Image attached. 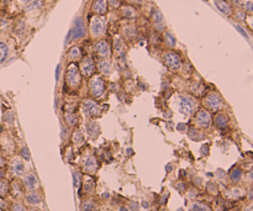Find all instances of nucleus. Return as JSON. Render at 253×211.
<instances>
[{"instance_id":"nucleus-1","label":"nucleus","mask_w":253,"mask_h":211,"mask_svg":"<svg viewBox=\"0 0 253 211\" xmlns=\"http://www.w3.org/2000/svg\"><path fill=\"white\" fill-rule=\"evenodd\" d=\"M65 80L68 83V85L70 88H78L80 85V82H81V75H80V72L78 69V67L72 63L68 69H67V74H65Z\"/></svg>"},{"instance_id":"nucleus-2","label":"nucleus","mask_w":253,"mask_h":211,"mask_svg":"<svg viewBox=\"0 0 253 211\" xmlns=\"http://www.w3.org/2000/svg\"><path fill=\"white\" fill-rule=\"evenodd\" d=\"M90 93L94 98H100L104 95V91H105V84H104V80L100 78V77H93V79L90 80Z\"/></svg>"},{"instance_id":"nucleus-3","label":"nucleus","mask_w":253,"mask_h":211,"mask_svg":"<svg viewBox=\"0 0 253 211\" xmlns=\"http://www.w3.org/2000/svg\"><path fill=\"white\" fill-rule=\"evenodd\" d=\"M163 61H164V63L168 67H169L171 69H173V70H177L180 67V63H182L179 54L176 53V52H167V53H164L163 54Z\"/></svg>"},{"instance_id":"nucleus-4","label":"nucleus","mask_w":253,"mask_h":211,"mask_svg":"<svg viewBox=\"0 0 253 211\" xmlns=\"http://www.w3.org/2000/svg\"><path fill=\"white\" fill-rule=\"evenodd\" d=\"M72 34V40H79L87 35V30L84 26V21L81 18H77L74 21V27L70 30Z\"/></svg>"},{"instance_id":"nucleus-5","label":"nucleus","mask_w":253,"mask_h":211,"mask_svg":"<svg viewBox=\"0 0 253 211\" xmlns=\"http://www.w3.org/2000/svg\"><path fill=\"white\" fill-rule=\"evenodd\" d=\"M105 30V22L100 18H94L90 21V32L93 36H100L104 34Z\"/></svg>"},{"instance_id":"nucleus-6","label":"nucleus","mask_w":253,"mask_h":211,"mask_svg":"<svg viewBox=\"0 0 253 211\" xmlns=\"http://www.w3.org/2000/svg\"><path fill=\"white\" fill-rule=\"evenodd\" d=\"M205 105L212 111H217L221 106V98L217 94H210L205 99Z\"/></svg>"},{"instance_id":"nucleus-7","label":"nucleus","mask_w":253,"mask_h":211,"mask_svg":"<svg viewBox=\"0 0 253 211\" xmlns=\"http://www.w3.org/2000/svg\"><path fill=\"white\" fill-rule=\"evenodd\" d=\"M84 110H85V114L89 115V116H97L101 111L99 105L94 100H90V99L84 101Z\"/></svg>"},{"instance_id":"nucleus-8","label":"nucleus","mask_w":253,"mask_h":211,"mask_svg":"<svg viewBox=\"0 0 253 211\" xmlns=\"http://www.w3.org/2000/svg\"><path fill=\"white\" fill-rule=\"evenodd\" d=\"M81 72L85 77H90L94 74L95 72V63L90 57L84 58V61L81 62Z\"/></svg>"},{"instance_id":"nucleus-9","label":"nucleus","mask_w":253,"mask_h":211,"mask_svg":"<svg viewBox=\"0 0 253 211\" xmlns=\"http://www.w3.org/2000/svg\"><path fill=\"white\" fill-rule=\"evenodd\" d=\"M179 106H180V111L183 114H185V115H190L194 111V102H193L192 99H189L187 96H182L180 98Z\"/></svg>"},{"instance_id":"nucleus-10","label":"nucleus","mask_w":253,"mask_h":211,"mask_svg":"<svg viewBox=\"0 0 253 211\" xmlns=\"http://www.w3.org/2000/svg\"><path fill=\"white\" fill-rule=\"evenodd\" d=\"M196 122L199 124V126H201L203 129H208L211 124V117L210 114L206 110H200L196 115Z\"/></svg>"},{"instance_id":"nucleus-11","label":"nucleus","mask_w":253,"mask_h":211,"mask_svg":"<svg viewBox=\"0 0 253 211\" xmlns=\"http://www.w3.org/2000/svg\"><path fill=\"white\" fill-rule=\"evenodd\" d=\"M95 51L100 57H108L110 54V46L106 41H99L95 45Z\"/></svg>"},{"instance_id":"nucleus-12","label":"nucleus","mask_w":253,"mask_h":211,"mask_svg":"<svg viewBox=\"0 0 253 211\" xmlns=\"http://www.w3.org/2000/svg\"><path fill=\"white\" fill-rule=\"evenodd\" d=\"M108 0H95L93 4V10L100 15H104L108 11Z\"/></svg>"},{"instance_id":"nucleus-13","label":"nucleus","mask_w":253,"mask_h":211,"mask_svg":"<svg viewBox=\"0 0 253 211\" xmlns=\"http://www.w3.org/2000/svg\"><path fill=\"white\" fill-rule=\"evenodd\" d=\"M24 183H25V186L29 189V190H35L38 185L37 183V178L34 175V174H27L24 179Z\"/></svg>"},{"instance_id":"nucleus-14","label":"nucleus","mask_w":253,"mask_h":211,"mask_svg":"<svg viewBox=\"0 0 253 211\" xmlns=\"http://www.w3.org/2000/svg\"><path fill=\"white\" fill-rule=\"evenodd\" d=\"M215 5H216L217 9H219L221 13H223L225 15H230L231 11H232L230 4H228L227 2H225V0H215Z\"/></svg>"},{"instance_id":"nucleus-15","label":"nucleus","mask_w":253,"mask_h":211,"mask_svg":"<svg viewBox=\"0 0 253 211\" xmlns=\"http://www.w3.org/2000/svg\"><path fill=\"white\" fill-rule=\"evenodd\" d=\"M215 124H216V126L217 127H220V129H225L227 125H228V117H227V115H225V114H217L216 116H215Z\"/></svg>"},{"instance_id":"nucleus-16","label":"nucleus","mask_w":253,"mask_h":211,"mask_svg":"<svg viewBox=\"0 0 253 211\" xmlns=\"http://www.w3.org/2000/svg\"><path fill=\"white\" fill-rule=\"evenodd\" d=\"M85 169L88 170V172H90V173H94V172H97V169H98V162H97V158L95 157H89L87 161H85Z\"/></svg>"},{"instance_id":"nucleus-17","label":"nucleus","mask_w":253,"mask_h":211,"mask_svg":"<svg viewBox=\"0 0 253 211\" xmlns=\"http://www.w3.org/2000/svg\"><path fill=\"white\" fill-rule=\"evenodd\" d=\"M11 168H13V170H14V173H15L16 175H22L24 172H25V167H24L22 162L19 161V159H15V161L13 162Z\"/></svg>"},{"instance_id":"nucleus-18","label":"nucleus","mask_w":253,"mask_h":211,"mask_svg":"<svg viewBox=\"0 0 253 211\" xmlns=\"http://www.w3.org/2000/svg\"><path fill=\"white\" fill-rule=\"evenodd\" d=\"M87 131L92 137H97L99 135V125L97 122H89L87 125Z\"/></svg>"},{"instance_id":"nucleus-19","label":"nucleus","mask_w":253,"mask_h":211,"mask_svg":"<svg viewBox=\"0 0 253 211\" xmlns=\"http://www.w3.org/2000/svg\"><path fill=\"white\" fill-rule=\"evenodd\" d=\"M98 67H99V70H100L101 73H104V74H108V73L110 72V69H111V64H110V62L106 61V59L99 61Z\"/></svg>"},{"instance_id":"nucleus-20","label":"nucleus","mask_w":253,"mask_h":211,"mask_svg":"<svg viewBox=\"0 0 253 211\" xmlns=\"http://www.w3.org/2000/svg\"><path fill=\"white\" fill-rule=\"evenodd\" d=\"M26 201H27L29 204H31V205H37V204H40L41 199H40L38 194L34 191V193H30V194L26 195Z\"/></svg>"},{"instance_id":"nucleus-21","label":"nucleus","mask_w":253,"mask_h":211,"mask_svg":"<svg viewBox=\"0 0 253 211\" xmlns=\"http://www.w3.org/2000/svg\"><path fill=\"white\" fill-rule=\"evenodd\" d=\"M8 53H9V48L5 43L3 42H0V63H3L6 57H8Z\"/></svg>"},{"instance_id":"nucleus-22","label":"nucleus","mask_w":253,"mask_h":211,"mask_svg":"<svg viewBox=\"0 0 253 211\" xmlns=\"http://www.w3.org/2000/svg\"><path fill=\"white\" fill-rule=\"evenodd\" d=\"M95 207H97V205L93 200H85L81 204V210L83 211H94Z\"/></svg>"},{"instance_id":"nucleus-23","label":"nucleus","mask_w":253,"mask_h":211,"mask_svg":"<svg viewBox=\"0 0 253 211\" xmlns=\"http://www.w3.org/2000/svg\"><path fill=\"white\" fill-rule=\"evenodd\" d=\"M164 40H165V43L169 46V47H176L177 41H176V37H174L172 34L165 32V34H164Z\"/></svg>"},{"instance_id":"nucleus-24","label":"nucleus","mask_w":253,"mask_h":211,"mask_svg":"<svg viewBox=\"0 0 253 211\" xmlns=\"http://www.w3.org/2000/svg\"><path fill=\"white\" fill-rule=\"evenodd\" d=\"M65 121L68 122V125H70V126H74L77 122H78V119H77V116L73 114V113H70V111H68L67 114H65Z\"/></svg>"},{"instance_id":"nucleus-25","label":"nucleus","mask_w":253,"mask_h":211,"mask_svg":"<svg viewBox=\"0 0 253 211\" xmlns=\"http://www.w3.org/2000/svg\"><path fill=\"white\" fill-rule=\"evenodd\" d=\"M193 211H211L210 207L205 204H200V202H196L193 205Z\"/></svg>"},{"instance_id":"nucleus-26","label":"nucleus","mask_w":253,"mask_h":211,"mask_svg":"<svg viewBox=\"0 0 253 211\" xmlns=\"http://www.w3.org/2000/svg\"><path fill=\"white\" fill-rule=\"evenodd\" d=\"M241 177H242V172L239 169H233L230 174V178L232 181H238L241 179Z\"/></svg>"},{"instance_id":"nucleus-27","label":"nucleus","mask_w":253,"mask_h":211,"mask_svg":"<svg viewBox=\"0 0 253 211\" xmlns=\"http://www.w3.org/2000/svg\"><path fill=\"white\" fill-rule=\"evenodd\" d=\"M94 185H95V183H94V180L93 179H90L89 177L87 178V180H85V184H84V190L85 191H92L93 189H94Z\"/></svg>"},{"instance_id":"nucleus-28","label":"nucleus","mask_w":253,"mask_h":211,"mask_svg":"<svg viewBox=\"0 0 253 211\" xmlns=\"http://www.w3.org/2000/svg\"><path fill=\"white\" fill-rule=\"evenodd\" d=\"M122 13H124V15H125L126 18H130V19H132V18H135V15H136V13H135V10H133L132 8H130V6H126V8H124V10H122Z\"/></svg>"},{"instance_id":"nucleus-29","label":"nucleus","mask_w":253,"mask_h":211,"mask_svg":"<svg viewBox=\"0 0 253 211\" xmlns=\"http://www.w3.org/2000/svg\"><path fill=\"white\" fill-rule=\"evenodd\" d=\"M69 58L70 59H77L79 56H80V50L78 48V47H73L70 51H69Z\"/></svg>"},{"instance_id":"nucleus-30","label":"nucleus","mask_w":253,"mask_h":211,"mask_svg":"<svg viewBox=\"0 0 253 211\" xmlns=\"http://www.w3.org/2000/svg\"><path fill=\"white\" fill-rule=\"evenodd\" d=\"M9 190V186H8V183L5 180H0V195H5Z\"/></svg>"},{"instance_id":"nucleus-31","label":"nucleus","mask_w":253,"mask_h":211,"mask_svg":"<svg viewBox=\"0 0 253 211\" xmlns=\"http://www.w3.org/2000/svg\"><path fill=\"white\" fill-rule=\"evenodd\" d=\"M162 20H163L162 13L159 10H156L153 13V21H154V24H159V22H162Z\"/></svg>"},{"instance_id":"nucleus-32","label":"nucleus","mask_w":253,"mask_h":211,"mask_svg":"<svg viewBox=\"0 0 253 211\" xmlns=\"http://www.w3.org/2000/svg\"><path fill=\"white\" fill-rule=\"evenodd\" d=\"M21 156L26 159V161H30V158H31V154H30V151H29V148L27 147H22L21 148Z\"/></svg>"},{"instance_id":"nucleus-33","label":"nucleus","mask_w":253,"mask_h":211,"mask_svg":"<svg viewBox=\"0 0 253 211\" xmlns=\"http://www.w3.org/2000/svg\"><path fill=\"white\" fill-rule=\"evenodd\" d=\"M73 179H74V186L75 188H79L80 186V174L78 172H74L73 173Z\"/></svg>"},{"instance_id":"nucleus-34","label":"nucleus","mask_w":253,"mask_h":211,"mask_svg":"<svg viewBox=\"0 0 253 211\" xmlns=\"http://www.w3.org/2000/svg\"><path fill=\"white\" fill-rule=\"evenodd\" d=\"M73 141H74L75 143H81V142L84 141V137H83V135H81L80 132H75L74 136H73Z\"/></svg>"},{"instance_id":"nucleus-35","label":"nucleus","mask_w":253,"mask_h":211,"mask_svg":"<svg viewBox=\"0 0 253 211\" xmlns=\"http://www.w3.org/2000/svg\"><path fill=\"white\" fill-rule=\"evenodd\" d=\"M13 211H26V209L21 204H14L13 205Z\"/></svg>"},{"instance_id":"nucleus-36","label":"nucleus","mask_w":253,"mask_h":211,"mask_svg":"<svg viewBox=\"0 0 253 211\" xmlns=\"http://www.w3.org/2000/svg\"><path fill=\"white\" fill-rule=\"evenodd\" d=\"M4 117H5V121H6V122H13V120H14V115H13L11 111H8Z\"/></svg>"},{"instance_id":"nucleus-37","label":"nucleus","mask_w":253,"mask_h":211,"mask_svg":"<svg viewBox=\"0 0 253 211\" xmlns=\"http://www.w3.org/2000/svg\"><path fill=\"white\" fill-rule=\"evenodd\" d=\"M246 10L247 11H249V13H252L253 11V2H248V3H246Z\"/></svg>"},{"instance_id":"nucleus-38","label":"nucleus","mask_w":253,"mask_h":211,"mask_svg":"<svg viewBox=\"0 0 253 211\" xmlns=\"http://www.w3.org/2000/svg\"><path fill=\"white\" fill-rule=\"evenodd\" d=\"M41 4H42L41 2H35V3L32 4V5H30V6H27V8H26V10H30V9H35V8H38V6L41 5Z\"/></svg>"},{"instance_id":"nucleus-39","label":"nucleus","mask_w":253,"mask_h":211,"mask_svg":"<svg viewBox=\"0 0 253 211\" xmlns=\"http://www.w3.org/2000/svg\"><path fill=\"white\" fill-rule=\"evenodd\" d=\"M236 29H237V30H238V31L241 32V35H242V36L247 37V34H246V31H244V30H243V29H242L241 26H238V25H237V26H236Z\"/></svg>"},{"instance_id":"nucleus-40","label":"nucleus","mask_w":253,"mask_h":211,"mask_svg":"<svg viewBox=\"0 0 253 211\" xmlns=\"http://www.w3.org/2000/svg\"><path fill=\"white\" fill-rule=\"evenodd\" d=\"M177 189H178L179 191H184V190H185V184H184V183L178 184V185H177Z\"/></svg>"},{"instance_id":"nucleus-41","label":"nucleus","mask_w":253,"mask_h":211,"mask_svg":"<svg viewBox=\"0 0 253 211\" xmlns=\"http://www.w3.org/2000/svg\"><path fill=\"white\" fill-rule=\"evenodd\" d=\"M201 153L203 154H208L209 153V146H203L201 147Z\"/></svg>"},{"instance_id":"nucleus-42","label":"nucleus","mask_w":253,"mask_h":211,"mask_svg":"<svg viewBox=\"0 0 253 211\" xmlns=\"http://www.w3.org/2000/svg\"><path fill=\"white\" fill-rule=\"evenodd\" d=\"M14 188H15V191H18L19 194L21 193V189H20V185L18 183H14Z\"/></svg>"},{"instance_id":"nucleus-43","label":"nucleus","mask_w":253,"mask_h":211,"mask_svg":"<svg viewBox=\"0 0 253 211\" xmlns=\"http://www.w3.org/2000/svg\"><path fill=\"white\" fill-rule=\"evenodd\" d=\"M131 206H132L131 209H132L133 211H137V210H138V205H137V204H135V202H132V204H131Z\"/></svg>"},{"instance_id":"nucleus-44","label":"nucleus","mask_w":253,"mask_h":211,"mask_svg":"<svg viewBox=\"0 0 253 211\" xmlns=\"http://www.w3.org/2000/svg\"><path fill=\"white\" fill-rule=\"evenodd\" d=\"M59 69H61V66H58L57 67V70H56V79L58 80V78H59Z\"/></svg>"},{"instance_id":"nucleus-45","label":"nucleus","mask_w":253,"mask_h":211,"mask_svg":"<svg viewBox=\"0 0 253 211\" xmlns=\"http://www.w3.org/2000/svg\"><path fill=\"white\" fill-rule=\"evenodd\" d=\"M184 129H185V125H183V124H179V125H178V130H179V131H183Z\"/></svg>"},{"instance_id":"nucleus-46","label":"nucleus","mask_w":253,"mask_h":211,"mask_svg":"<svg viewBox=\"0 0 253 211\" xmlns=\"http://www.w3.org/2000/svg\"><path fill=\"white\" fill-rule=\"evenodd\" d=\"M167 196H168V194H165V195L162 196V204H165V202H167Z\"/></svg>"},{"instance_id":"nucleus-47","label":"nucleus","mask_w":253,"mask_h":211,"mask_svg":"<svg viewBox=\"0 0 253 211\" xmlns=\"http://www.w3.org/2000/svg\"><path fill=\"white\" fill-rule=\"evenodd\" d=\"M165 168H167V172H171V170H172V165H171V164H168Z\"/></svg>"},{"instance_id":"nucleus-48","label":"nucleus","mask_w":253,"mask_h":211,"mask_svg":"<svg viewBox=\"0 0 253 211\" xmlns=\"http://www.w3.org/2000/svg\"><path fill=\"white\" fill-rule=\"evenodd\" d=\"M4 175H5L4 170H0V178H4Z\"/></svg>"},{"instance_id":"nucleus-49","label":"nucleus","mask_w":253,"mask_h":211,"mask_svg":"<svg viewBox=\"0 0 253 211\" xmlns=\"http://www.w3.org/2000/svg\"><path fill=\"white\" fill-rule=\"evenodd\" d=\"M142 205H143V206H144V207H148V205H149V204H148V202H147V201H144V202H143V204H142Z\"/></svg>"},{"instance_id":"nucleus-50","label":"nucleus","mask_w":253,"mask_h":211,"mask_svg":"<svg viewBox=\"0 0 253 211\" xmlns=\"http://www.w3.org/2000/svg\"><path fill=\"white\" fill-rule=\"evenodd\" d=\"M120 211H127V209H126L125 206H121V209H120Z\"/></svg>"},{"instance_id":"nucleus-51","label":"nucleus","mask_w":253,"mask_h":211,"mask_svg":"<svg viewBox=\"0 0 253 211\" xmlns=\"http://www.w3.org/2000/svg\"><path fill=\"white\" fill-rule=\"evenodd\" d=\"M22 3H30V2H32V0H21Z\"/></svg>"},{"instance_id":"nucleus-52","label":"nucleus","mask_w":253,"mask_h":211,"mask_svg":"<svg viewBox=\"0 0 253 211\" xmlns=\"http://www.w3.org/2000/svg\"><path fill=\"white\" fill-rule=\"evenodd\" d=\"M3 163H4V161H3V159H2V157H0V165H2V164H3Z\"/></svg>"},{"instance_id":"nucleus-53","label":"nucleus","mask_w":253,"mask_h":211,"mask_svg":"<svg viewBox=\"0 0 253 211\" xmlns=\"http://www.w3.org/2000/svg\"><path fill=\"white\" fill-rule=\"evenodd\" d=\"M132 2H137V3H141L142 0H132Z\"/></svg>"},{"instance_id":"nucleus-54","label":"nucleus","mask_w":253,"mask_h":211,"mask_svg":"<svg viewBox=\"0 0 253 211\" xmlns=\"http://www.w3.org/2000/svg\"><path fill=\"white\" fill-rule=\"evenodd\" d=\"M178 211H183V209H179V210H178Z\"/></svg>"},{"instance_id":"nucleus-55","label":"nucleus","mask_w":253,"mask_h":211,"mask_svg":"<svg viewBox=\"0 0 253 211\" xmlns=\"http://www.w3.org/2000/svg\"><path fill=\"white\" fill-rule=\"evenodd\" d=\"M252 27H253V22H252Z\"/></svg>"},{"instance_id":"nucleus-56","label":"nucleus","mask_w":253,"mask_h":211,"mask_svg":"<svg viewBox=\"0 0 253 211\" xmlns=\"http://www.w3.org/2000/svg\"><path fill=\"white\" fill-rule=\"evenodd\" d=\"M163 211H165V210H163Z\"/></svg>"}]
</instances>
